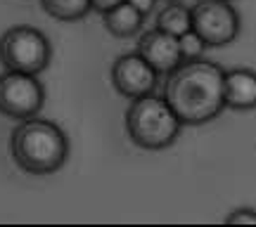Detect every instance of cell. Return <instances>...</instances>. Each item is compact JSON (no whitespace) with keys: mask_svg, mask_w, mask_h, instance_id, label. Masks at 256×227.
Wrapping results in <instances>:
<instances>
[{"mask_svg":"<svg viewBox=\"0 0 256 227\" xmlns=\"http://www.w3.org/2000/svg\"><path fill=\"white\" fill-rule=\"evenodd\" d=\"M178 43H180V55H183V62L185 59H200L206 50V43L202 40L194 31H185L183 36H178Z\"/></svg>","mask_w":256,"mask_h":227,"instance_id":"obj_13","label":"cell"},{"mask_svg":"<svg viewBox=\"0 0 256 227\" xmlns=\"http://www.w3.org/2000/svg\"><path fill=\"white\" fill-rule=\"evenodd\" d=\"M142 17L133 5H128L126 0L116 5V7L102 12V21H104V28L110 31L112 36L116 38H128V36H136L140 26H142Z\"/></svg>","mask_w":256,"mask_h":227,"instance_id":"obj_10","label":"cell"},{"mask_svg":"<svg viewBox=\"0 0 256 227\" xmlns=\"http://www.w3.org/2000/svg\"><path fill=\"white\" fill-rule=\"evenodd\" d=\"M14 164L31 175H52L69 156V140L62 128L46 118H24L10 135Z\"/></svg>","mask_w":256,"mask_h":227,"instance_id":"obj_2","label":"cell"},{"mask_svg":"<svg viewBox=\"0 0 256 227\" xmlns=\"http://www.w3.org/2000/svg\"><path fill=\"white\" fill-rule=\"evenodd\" d=\"M136 52L156 73H171L178 64L183 62L178 36H171V33H166V31H162V28H156V26L152 31L142 33Z\"/></svg>","mask_w":256,"mask_h":227,"instance_id":"obj_8","label":"cell"},{"mask_svg":"<svg viewBox=\"0 0 256 227\" xmlns=\"http://www.w3.org/2000/svg\"><path fill=\"white\" fill-rule=\"evenodd\" d=\"M180 118L176 116L166 97H156L152 92L136 97L126 109V133L140 149L159 152L171 147L180 133Z\"/></svg>","mask_w":256,"mask_h":227,"instance_id":"obj_3","label":"cell"},{"mask_svg":"<svg viewBox=\"0 0 256 227\" xmlns=\"http://www.w3.org/2000/svg\"><path fill=\"white\" fill-rule=\"evenodd\" d=\"M223 97L226 107L235 111L256 109V71L254 69H230L223 78Z\"/></svg>","mask_w":256,"mask_h":227,"instance_id":"obj_9","label":"cell"},{"mask_svg":"<svg viewBox=\"0 0 256 227\" xmlns=\"http://www.w3.org/2000/svg\"><path fill=\"white\" fill-rule=\"evenodd\" d=\"M156 28H162V31L171 33V36H183L185 31L192 28L190 9L185 7V5H180L178 0H176V2H168V5L159 12V17H156Z\"/></svg>","mask_w":256,"mask_h":227,"instance_id":"obj_11","label":"cell"},{"mask_svg":"<svg viewBox=\"0 0 256 227\" xmlns=\"http://www.w3.org/2000/svg\"><path fill=\"white\" fill-rule=\"evenodd\" d=\"M128 5H133V7L140 12V14H147V12H152L156 0H126Z\"/></svg>","mask_w":256,"mask_h":227,"instance_id":"obj_16","label":"cell"},{"mask_svg":"<svg viewBox=\"0 0 256 227\" xmlns=\"http://www.w3.org/2000/svg\"><path fill=\"white\" fill-rule=\"evenodd\" d=\"M226 223H230V225H256V211L254 209H238L226 218Z\"/></svg>","mask_w":256,"mask_h":227,"instance_id":"obj_14","label":"cell"},{"mask_svg":"<svg viewBox=\"0 0 256 227\" xmlns=\"http://www.w3.org/2000/svg\"><path fill=\"white\" fill-rule=\"evenodd\" d=\"M52 45L43 31L19 24L0 36V62L8 71L40 73L48 69Z\"/></svg>","mask_w":256,"mask_h":227,"instance_id":"obj_4","label":"cell"},{"mask_svg":"<svg viewBox=\"0 0 256 227\" xmlns=\"http://www.w3.org/2000/svg\"><path fill=\"white\" fill-rule=\"evenodd\" d=\"M40 5L50 17L60 21H78L90 12V0H40Z\"/></svg>","mask_w":256,"mask_h":227,"instance_id":"obj_12","label":"cell"},{"mask_svg":"<svg viewBox=\"0 0 256 227\" xmlns=\"http://www.w3.org/2000/svg\"><path fill=\"white\" fill-rule=\"evenodd\" d=\"M164 97L185 126H202L220 116L226 109L223 78L226 71L206 59H185L166 73Z\"/></svg>","mask_w":256,"mask_h":227,"instance_id":"obj_1","label":"cell"},{"mask_svg":"<svg viewBox=\"0 0 256 227\" xmlns=\"http://www.w3.org/2000/svg\"><path fill=\"white\" fill-rule=\"evenodd\" d=\"M156 76L159 73L138 52H126V55L116 57L112 64V83L116 92L128 100L150 95L156 85Z\"/></svg>","mask_w":256,"mask_h":227,"instance_id":"obj_7","label":"cell"},{"mask_svg":"<svg viewBox=\"0 0 256 227\" xmlns=\"http://www.w3.org/2000/svg\"><path fill=\"white\" fill-rule=\"evenodd\" d=\"M124 0H90V7L92 9H98V12H107V9H112V7H116V5H121Z\"/></svg>","mask_w":256,"mask_h":227,"instance_id":"obj_15","label":"cell"},{"mask_svg":"<svg viewBox=\"0 0 256 227\" xmlns=\"http://www.w3.org/2000/svg\"><path fill=\"white\" fill-rule=\"evenodd\" d=\"M46 102V88L36 73L8 71L0 76V114L14 121L38 116Z\"/></svg>","mask_w":256,"mask_h":227,"instance_id":"obj_5","label":"cell"},{"mask_svg":"<svg viewBox=\"0 0 256 227\" xmlns=\"http://www.w3.org/2000/svg\"><path fill=\"white\" fill-rule=\"evenodd\" d=\"M168 2H176V0H168Z\"/></svg>","mask_w":256,"mask_h":227,"instance_id":"obj_17","label":"cell"},{"mask_svg":"<svg viewBox=\"0 0 256 227\" xmlns=\"http://www.w3.org/2000/svg\"><path fill=\"white\" fill-rule=\"evenodd\" d=\"M192 31L211 47L228 45L240 33V14L230 0H200L190 9Z\"/></svg>","mask_w":256,"mask_h":227,"instance_id":"obj_6","label":"cell"}]
</instances>
